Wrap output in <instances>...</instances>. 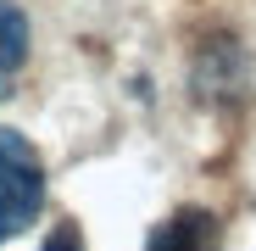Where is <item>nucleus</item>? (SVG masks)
Returning a JSON list of instances; mask_svg holds the SVG:
<instances>
[{
	"label": "nucleus",
	"instance_id": "nucleus-1",
	"mask_svg": "<svg viewBox=\"0 0 256 251\" xmlns=\"http://www.w3.org/2000/svg\"><path fill=\"white\" fill-rule=\"evenodd\" d=\"M39 206H45V162L17 129H0V245L17 240L39 218Z\"/></svg>",
	"mask_w": 256,
	"mask_h": 251
},
{
	"label": "nucleus",
	"instance_id": "nucleus-2",
	"mask_svg": "<svg viewBox=\"0 0 256 251\" xmlns=\"http://www.w3.org/2000/svg\"><path fill=\"white\" fill-rule=\"evenodd\" d=\"M218 245H223V223L212 206H178L145 240V251H218Z\"/></svg>",
	"mask_w": 256,
	"mask_h": 251
},
{
	"label": "nucleus",
	"instance_id": "nucleus-3",
	"mask_svg": "<svg viewBox=\"0 0 256 251\" xmlns=\"http://www.w3.org/2000/svg\"><path fill=\"white\" fill-rule=\"evenodd\" d=\"M22 62H28V17H22V6L0 0V101L17 90Z\"/></svg>",
	"mask_w": 256,
	"mask_h": 251
},
{
	"label": "nucleus",
	"instance_id": "nucleus-4",
	"mask_svg": "<svg viewBox=\"0 0 256 251\" xmlns=\"http://www.w3.org/2000/svg\"><path fill=\"white\" fill-rule=\"evenodd\" d=\"M39 251H84V234H78V223H56V229H50V240L39 245Z\"/></svg>",
	"mask_w": 256,
	"mask_h": 251
}]
</instances>
